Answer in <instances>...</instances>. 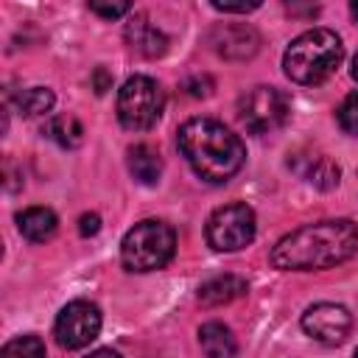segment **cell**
<instances>
[{"label":"cell","mask_w":358,"mask_h":358,"mask_svg":"<svg viewBox=\"0 0 358 358\" xmlns=\"http://www.w3.org/2000/svg\"><path fill=\"white\" fill-rule=\"evenodd\" d=\"M358 252V227L350 218L316 221L280 238L271 263L282 271H316L350 260Z\"/></svg>","instance_id":"cell-1"},{"label":"cell","mask_w":358,"mask_h":358,"mask_svg":"<svg viewBox=\"0 0 358 358\" xmlns=\"http://www.w3.org/2000/svg\"><path fill=\"white\" fill-rule=\"evenodd\" d=\"M176 140L187 165L196 171V176H201L210 185H224L243 168L246 159L243 140L221 120L193 117L182 123Z\"/></svg>","instance_id":"cell-2"},{"label":"cell","mask_w":358,"mask_h":358,"mask_svg":"<svg viewBox=\"0 0 358 358\" xmlns=\"http://www.w3.org/2000/svg\"><path fill=\"white\" fill-rule=\"evenodd\" d=\"M341 59H344L341 39L330 28H310L288 45L282 56V67L291 81L313 87L327 81L341 64Z\"/></svg>","instance_id":"cell-3"},{"label":"cell","mask_w":358,"mask_h":358,"mask_svg":"<svg viewBox=\"0 0 358 358\" xmlns=\"http://www.w3.org/2000/svg\"><path fill=\"white\" fill-rule=\"evenodd\" d=\"M176 252V235L165 221L157 218H145L140 224H134L120 243V263L126 271H157L162 266L171 263Z\"/></svg>","instance_id":"cell-4"},{"label":"cell","mask_w":358,"mask_h":358,"mask_svg":"<svg viewBox=\"0 0 358 358\" xmlns=\"http://www.w3.org/2000/svg\"><path fill=\"white\" fill-rule=\"evenodd\" d=\"M165 106L162 87L148 76H131L117 92V120L129 131H145L151 129Z\"/></svg>","instance_id":"cell-5"},{"label":"cell","mask_w":358,"mask_h":358,"mask_svg":"<svg viewBox=\"0 0 358 358\" xmlns=\"http://www.w3.org/2000/svg\"><path fill=\"white\" fill-rule=\"evenodd\" d=\"M238 115H241L243 126L252 134H268V131H277L288 120L291 101L277 87H263L260 84V87H252L246 95H241Z\"/></svg>","instance_id":"cell-6"},{"label":"cell","mask_w":358,"mask_h":358,"mask_svg":"<svg viewBox=\"0 0 358 358\" xmlns=\"http://www.w3.org/2000/svg\"><path fill=\"white\" fill-rule=\"evenodd\" d=\"M255 229H257V224H255L252 207H246L241 201L224 204L207 218V243L215 252H238L252 243Z\"/></svg>","instance_id":"cell-7"},{"label":"cell","mask_w":358,"mask_h":358,"mask_svg":"<svg viewBox=\"0 0 358 358\" xmlns=\"http://www.w3.org/2000/svg\"><path fill=\"white\" fill-rule=\"evenodd\" d=\"M101 333V310L87 299L67 302L53 324V336L64 350H81Z\"/></svg>","instance_id":"cell-8"},{"label":"cell","mask_w":358,"mask_h":358,"mask_svg":"<svg viewBox=\"0 0 358 358\" xmlns=\"http://www.w3.org/2000/svg\"><path fill=\"white\" fill-rule=\"evenodd\" d=\"M350 310L336 302H316L302 313V330L322 344H341L350 336Z\"/></svg>","instance_id":"cell-9"},{"label":"cell","mask_w":358,"mask_h":358,"mask_svg":"<svg viewBox=\"0 0 358 358\" xmlns=\"http://www.w3.org/2000/svg\"><path fill=\"white\" fill-rule=\"evenodd\" d=\"M210 45L224 59H249L255 56L260 36L249 25H215L210 31Z\"/></svg>","instance_id":"cell-10"},{"label":"cell","mask_w":358,"mask_h":358,"mask_svg":"<svg viewBox=\"0 0 358 358\" xmlns=\"http://www.w3.org/2000/svg\"><path fill=\"white\" fill-rule=\"evenodd\" d=\"M126 39L131 42V48H137L148 59H157L168 50V36L157 25H151L145 17H134L126 25Z\"/></svg>","instance_id":"cell-11"},{"label":"cell","mask_w":358,"mask_h":358,"mask_svg":"<svg viewBox=\"0 0 358 358\" xmlns=\"http://www.w3.org/2000/svg\"><path fill=\"white\" fill-rule=\"evenodd\" d=\"M246 294V280L238 277V274H218L207 282H201L199 288V302L207 305V308H218V305H227L238 296Z\"/></svg>","instance_id":"cell-12"},{"label":"cell","mask_w":358,"mask_h":358,"mask_svg":"<svg viewBox=\"0 0 358 358\" xmlns=\"http://www.w3.org/2000/svg\"><path fill=\"white\" fill-rule=\"evenodd\" d=\"M17 227H20V232H22L28 241L45 243V241H50V238L56 235L59 218H56V213H53L50 207H28V210H22V213L17 215Z\"/></svg>","instance_id":"cell-13"},{"label":"cell","mask_w":358,"mask_h":358,"mask_svg":"<svg viewBox=\"0 0 358 358\" xmlns=\"http://www.w3.org/2000/svg\"><path fill=\"white\" fill-rule=\"evenodd\" d=\"M199 344L207 358H235L238 341L224 322H204L199 327Z\"/></svg>","instance_id":"cell-14"},{"label":"cell","mask_w":358,"mask_h":358,"mask_svg":"<svg viewBox=\"0 0 358 358\" xmlns=\"http://www.w3.org/2000/svg\"><path fill=\"white\" fill-rule=\"evenodd\" d=\"M129 171L137 182L143 185H157L159 173H162V157L159 151H154L151 145L140 143L134 148H129Z\"/></svg>","instance_id":"cell-15"},{"label":"cell","mask_w":358,"mask_h":358,"mask_svg":"<svg viewBox=\"0 0 358 358\" xmlns=\"http://www.w3.org/2000/svg\"><path fill=\"white\" fill-rule=\"evenodd\" d=\"M45 134L53 143H59L62 148H76L81 143V137H84V129L73 115H53L45 123Z\"/></svg>","instance_id":"cell-16"},{"label":"cell","mask_w":358,"mask_h":358,"mask_svg":"<svg viewBox=\"0 0 358 358\" xmlns=\"http://www.w3.org/2000/svg\"><path fill=\"white\" fill-rule=\"evenodd\" d=\"M53 92L48 87H31V90H22L20 98H17V109L25 115V117H39V115H48L53 109Z\"/></svg>","instance_id":"cell-17"},{"label":"cell","mask_w":358,"mask_h":358,"mask_svg":"<svg viewBox=\"0 0 358 358\" xmlns=\"http://www.w3.org/2000/svg\"><path fill=\"white\" fill-rule=\"evenodd\" d=\"M0 358H45V341L39 336H17L6 341Z\"/></svg>","instance_id":"cell-18"},{"label":"cell","mask_w":358,"mask_h":358,"mask_svg":"<svg viewBox=\"0 0 358 358\" xmlns=\"http://www.w3.org/2000/svg\"><path fill=\"white\" fill-rule=\"evenodd\" d=\"M305 176H308L310 185H316V187H322V190H330V187L338 185L341 171H338V165L330 162L327 157H316V159L310 162V171H305Z\"/></svg>","instance_id":"cell-19"},{"label":"cell","mask_w":358,"mask_h":358,"mask_svg":"<svg viewBox=\"0 0 358 358\" xmlns=\"http://www.w3.org/2000/svg\"><path fill=\"white\" fill-rule=\"evenodd\" d=\"M336 117H338V126L347 134L358 137V92H352V95H347L341 101V106L336 109Z\"/></svg>","instance_id":"cell-20"},{"label":"cell","mask_w":358,"mask_h":358,"mask_svg":"<svg viewBox=\"0 0 358 358\" xmlns=\"http://www.w3.org/2000/svg\"><path fill=\"white\" fill-rule=\"evenodd\" d=\"M129 3H90V11H95V14H101V17H106V20H115V17H123V14H129Z\"/></svg>","instance_id":"cell-21"},{"label":"cell","mask_w":358,"mask_h":358,"mask_svg":"<svg viewBox=\"0 0 358 358\" xmlns=\"http://www.w3.org/2000/svg\"><path fill=\"white\" fill-rule=\"evenodd\" d=\"M260 3H213V8L215 11H224V14H246V11H252V8H257Z\"/></svg>","instance_id":"cell-22"},{"label":"cell","mask_w":358,"mask_h":358,"mask_svg":"<svg viewBox=\"0 0 358 358\" xmlns=\"http://www.w3.org/2000/svg\"><path fill=\"white\" fill-rule=\"evenodd\" d=\"M98 229H101V218L95 213H87V215L78 218V232L81 235H95Z\"/></svg>","instance_id":"cell-23"},{"label":"cell","mask_w":358,"mask_h":358,"mask_svg":"<svg viewBox=\"0 0 358 358\" xmlns=\"http://www.w3.org/2000/svg\"><path fill=\"white\" fill-rule=\"evenodd\" d=\"M185 87H187V92L196 95V98H199V95H210V78H193V81H187Z\"/></svg>","instance_id":"cell-24"},{"label":"cell","mask_w":358,"mask_h":358,"mask_svg":"<svg viewBox=\"0 0 358 358\" xmlns=\"http://www.w3.org/2000/svg\"><path fill=\"white\" fill-rule=\"evenodd\" d=\"M109 84H112V76H109L106 70H101V67H98V70H95V92H98V95H103V92L109 90Z\"/></svg>","instance_id":"cell-25"},{"label":"cell","mask_w":358,"mask_h":358,"mask_svg":"<svg viewBox=\"0 0 358 358\" xmlns=\"http://www.w3.org/2000/svg\"><path fill=\"white\" fill-rule=\"evenodd\" d=\"M87 358H120L115 350H95V352H90Z\"/></svg>","instance_id":"cell-26"},{"label":"cell","mask_w":358,"mask_h":358,"mask_svg":"<svg viewBox=\"0 0 358 358\" xmlns=\"http://www.w3.org/2000/svg\"><path fill=\"white\" fill-rule=\"evenodd\" d=\"M352 78L358 81V53H355V59H352Z\"/></svg>","instance_id":"cell-27"},{"label":"cell","mask_w":358,"mask_h":358,"mask_svg":"<svg viewBox=\"0 0 358 358\" xmlns=\"http://www.w3.org/2000/svg\"><path fill=\"white\" fill-rule=\"evenodd\" d=\"M350 11H352V17L358 20V3H352V6H350Z\"/></svg>","instance_id":"cell-28"},{"label":"cell","mask_w":358,"mask_h":358,"mask_svg":"<svg viewBox=\"0 0 358 358\" xmlns=\"http://www.w3.org/2000/svg\"><path fill=\"white\" fill-rule=\"evenodd\" d=\"M355 358H358V350H355Z\"/></svg>","instance_id":"cell-29"}]
</instances>
